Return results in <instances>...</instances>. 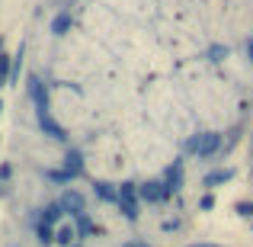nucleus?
Here are the masks:
<instances>
[{
  "label": "nucleus",
  "mask_w": 253,
  "mask_h": 247,
  "mask_svg": "<svg viewBox=\"0 0 253 247\" xmlns=\"http://www.w3.org/2000/svg\"><path fill=\"white\" fill-rule=\"evenodd\" d=\"M68 29H71V16L68 13H58V16L51 19V32H55V36H64Z\"/></svg>",
  "instance_id": "nucleus-8"
},
{
  "label": "nucleus",
  "mask_w": 253,
  "mask_h": 247,
  "mask_svg": "<svg viewBox=\"0 0 253 247\" xmlns=\"http://www.w3.org/2000/svg\"><path fill=\"white\" fill-rule=\"evenodd\" d=\"M36 116H39V125H42V129H45V135L58 138V142H61V138H68V135H64V129H61V125L55 122V119H51V112H48V109L36 112Z\"/></svg>",
  "instance_id": "nucleus-3"
},
{
  "label": "nucleus",
  "mask_w": 253,
  "mask_h": 247,
  "mask_svg": "<svg viewBox=\"0 0 253 247\" xmlns=\"http://www.w3.org/2000/svg\"><path fill=\"white\" fill-rule=\"evenodd\" d=\"M10 71H13V58L0 55V87H6V81H10Z\"/></svg>",
  "instance_id": "nucleus-14"
},
{
  "label": "nucleus",
  "mask_w": 253,
  "mask_h": 247,
  "mask_svg": "<svg viewBox=\"0 0 253 247\" xmlns=\"http://www.w3.org/2000/svg\"><path fill=\"white\" fill-rule=\"evenodd\" d=\"M119 205H122V215L128 218V222H135V218H138V205H131V202H119Z\"/></svg>",
  "instance_id": "nucleus-16"
},
{
  "label": "nucleus",
  "mask_w": 253,
  "mask_h": 247,
  "mask_svg": "<svg viewBox=\"0 0 253 247\" xmlns=\"http://www.w3.org/2000/svg\"><path fill=\"white\" fill-rule=\"evenodd\" d=\"M218 145H221V135H215V132H202V135L189 138L186 148H189L192 154H199V157H209V154H215V151H218Z\"/></svg>",
  "instance_id": "nucleus-1"
},
{
  "label": "nucleus",
  "mask_w": 253,
  "mask_h": 247,
  "mask_svg": "<svg viewBox=\"0 0 253 247\" xmlns=\"http://www.w3.org/2000/svg\"><path fill=\"white\" fill-rule=\"evenodd\" d=\"M10 173H13V170H10V164L0 167V183H3V180H10Z\"/></svg>",
  "instance_id": "nucleus-19"
},
{
  "label": "nucleus",
  "mask_w": 253,
  "mask_h": 247,
  "mask_svg": "<svg viewBox=\"0 0 253 247\" xmlns=\"http://www.w3.org/2000/svg\"><path fill=\"white\" fill-rule=\"evenodd\" d=\"M96 196H99V199H106V202H119V193L112 190L109 183H96Z\"/></svg>",
  "instance_id": "nucleus-11"
},
{
  "label": "nucleus",
  "mask_w": 253,
  "mask_h": 247,
  "mask_svg": "<svg viewBox=\"0 0 253 247\" xmlns=\"http://www.w3.org/2000/svg\"><path fill=\"white\" fill-rule=\"evenodd\" d=\"M68 247H84V244H68Z\"/></svg>",
  "instance_id": "nucleus-24"
},
{
  "label": "nucleus",
  "mask_w": 253,
  "mask_h": 247,
  "mask_svg": "<svg viewBox=\"0 0 253 247\" xmlns=\"http://www.w3.org/2000/svg\"><path fill=\"white\" fill-rule=\"evenodd\" d=\"M86 231H93V225H90V218L81 212V215H77V235H86Z\"/></svg>",
  "instance_id": "nucleus-17"
},
{
  "label": "nucleus",
  "mask_w": 253,
  "mask_h": 247,
  "mask_svg": "<svg viewBox=\"0 0 253 247\" xmlns=\"http://www.w3.org/2000/svg\"><path fill=\"white\" fill-rule=\"evenodd\" d=\"M189 247H218V244H209V241H196V244H189Z\"/></svg>",
  "instance_id": "nucleus-21"
},
{
  "label": "nucleus",
  "mask_w": 253,
  "mask_h": 247,
  "mask_svg": "<svg viewBox=\"0 0 253 247\" xmlns=\"http://www.w3.org/2000/svg\"><path fill=\"white\" fill-rule=\"evenodd\" d=\"M125 247H148L144 241H131V244H125Z\"/></svg>",
  "instance_id": "nucleus-23"
},
{
  "label": "nucleus",
  "mask_w": 253,
  "mask_h": 247,
  "mask_svg": "<svg viewBox=\"0 0 253 247\" xmlns=\"http://www.w3.org/2000/svg\"><path fill=\"white\" fill-rule=\"evenodd\" d=\"M39 241H42V244H51V241H55V225L39 222Z\"/></svg>",
  "instance_id": "nucleus-13"
},
{
  "label": "nucleus",
  "mask_w": 253,
  "mask_h": 247,
  "mask_svg": "<svg viewBox=\"0 0 253 247\" xmlns=\"http://www.w3.org/2000/svg\"><path fill=\"white\" fill-rule=\"evenodd\" d=\"M58 202H61V209L71 212V215H81V212H84V196H81V193H74V190H68Z\"/></svg>",
  "instance_id": "nucleus-4"
},
{
  "label": "nucleus",
  "mask_w": 253,
  "mask_h": 247,
  "mask_svg": "<svg viewBox=\"0 0 253 247\" xmlns=\"http://www.w3.org/2000/svg\"><path fill=\"white\" fill-rule=\"evenodd\" d=\"M61 215H64V209H61V202H51L48 209L42 212V222H48V225H55V222H61Z\"/></svg>",
  "instance_id": "nucleus-9"
},
{
  "label": "nucleus",
  "mask_w": 253,
  "mask_h": 247,
  "mask_svg": "<svg viewBox=\"0 0 253 247\" xmlns=\"http://www.w3.org/2000/svg\"><path fill=\"white\" fill-rule=\"evenodd\" d=\"M170 190H173V186H167V183H144L141 186V196L148 199V202H157V199L170 196Z\"/></svg>",
  "instance_id": "nucleus-5"
},
{
  "label": "nucleus",
  "mask_w": 253,
  "mask_h": 247,
  "mask_svg": "<svg viewBox=\"0 0 253 247\" xmlns=\"http://www.w3.org/2000/svg\"><path fill=\"white\" fill-rule=\"evenodd\" d=\"M74 238H77V228H71V225H64V228H58V231H55V241H58V244H64V247L74 244Z\"/></svg>",
  "instance_id": "nucleus-10"
},
{
  "label": "nucleus",
  "mask_w": 253,
  "mask_h": 247,
  "mask_svg": "<svg viewBox=\"0 0 253 247\" xmlns=\"http://www.w3.org/2000/svg\"><path fill=\"white\" fill-rule=\"evenodd\" d=\"M64 170H68L71 177H81V173H84V157H81V151H68V157H64Z\"/></svg>",
  "instance_id": "nucleus-6"
},
{
  "label": "nucleus",
  "mask_w": 253,
  "mask_h": 247,
  "mask_svg": "<svg viewBox=\"0 0 253 247\" xmlns=\"http://www.w3.org/2000/svg\"><path fill=\"white\" fill-rule=\"evenodd\" d=\"M231 177H234V170H228V167H224V170L209 173V177H205V186H221V183H228Z\"/></svg>",
  "instance_id": "nucleus-7"
},
{
  "label": "nucleus",
  "mask_w": 253,
  "mask_h": 247,
  "mask_svg": "<svg viewBox=\"0 0 253 247\" xmlns=\"http://www.w3.org/2000/svg\"><path fill=\"white\" fill-rule=\"evenodd\" d=\"M0 109H3V103H0Z\"/></svg>",
  "instance_id": "nucleus-25"
},
{
  "label": "nucleus",
  "mask_w": 253,
  "mask_h": 247,
  "mask_svg": "<svg viewBox=\"0 0 253 247\" xmlns=\"http://www.w3.org/2000/svg\"><path fill=\"white\" fill-rule=\"evenodd\" d=\"M48 180H55V183H68V180H74V177H71L68 170H51V173H48Z\"/></svg>",
  "instance_id": "nucleus-18"
},
{
  "label": "nucleus",
  "mask_w": 253,
  "mask_h": 247,
  "mask_svg": "<svg viewBox=\"0 0 253 247\" xmlns=\"http://www.w3.org/2000/svg\"><path fill=\"white\" fill-rule=\"evenodd\" d=\"M119 202L138 205V202H135V183H122V186H119Z\"/></svg>",
  "instance_id": "nucleus-12"
},
{
  "label": "nucleus",
  "mask_w": 253,
  "mask_h": 247,
  "mask_svg": "<svg viewBox=\"0 0 253 247\" xmlns=\"http://www.w3.org/2000/svg\"><path fill=\"white\" fill-rule=\"evenodd\" d=\"M29 97H32V103H36V112L48 109V93H45V84L39 81V77H29Z\"/></svg>",
  "instance_id": "nucleus-2"
},
{
  "label": "nucleus",
  "mask_w": 253,
  "mask_h": 247,
  "mask_svg": "<svg viewBox=\"0 0 253 247\" xmlns=\"http://www.w3.org/2000/svg\"><path fill=\"white\" fill-rule=\"evenodd\" d=\"M167 180H170V186H173V190H176V186H179V180H183V167H179V164H173L170 170H167Z\"/></svg>",
  "instance_id": "nucleus-15"
},
{
  "label": "nucleus",
  "mask_w": 253,
  "mask_h": 247,
  "mask_svg": "<svg viewBox=\"0 0 253 247\" xmlns=\"http://www.w3.org/2000/svg\"><path fill=\"white\" fill-rule=\"evenodd\" d=\"M247 55H250V61H253V39L247 42Z\"/></svg>",
  "instance_id": "nucleus-22"
},
{
  "label": "nucleus",
  "mask_w": 253,
  "mask_h": 247,
  "mask_svg": "<svg viewBox=\"0 0 253 247\" xmlns=\"http://www.w3.org/2000/svg\"><path fill=\"white\" fill-rule=\"evenodd\" d=\"M237 212H241V215H253V205H247V202H241V205H237Z\"/></svg>",
  "instance_id": "nucleus-20"
}]
</instances>
